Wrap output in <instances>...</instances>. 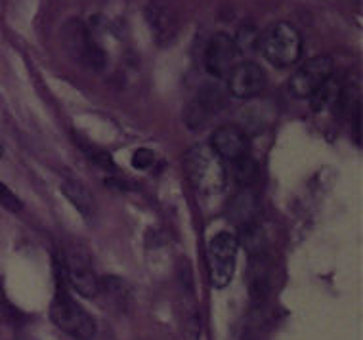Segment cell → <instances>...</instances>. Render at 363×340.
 Masks as SVG:
<instances>
[{
    "mask_svg": "<svg viewBox=\"0 0 363 340\" xmlns=\"http://www.w3.org/2000/svg\"><path fill=\"white\" fill-rule=\"evenodd\" d=\"M50 319L62 333L75 340H92L96 336V322L67 289L63 287V279L57 278L56 296L50 304Z\"/></svg>",
    "mask_w": 363,
    "mask_h": 340,
    "instance_id": "6da1fadb",
    "label": "cell"
},
{
    "mask_svg": "<svg viewBox=\"0 0 363 340\" xmlns=\"http://www.w3.org/2000/svg\"><path fill=\"white\" fill-rule=\"evenodd\" d=\"M184 166H186L189 182L194 183L201 193L214 196L225 188L228 172H225L224 161L207 144L191 147L186 155Z\"/></svg>",
    "mask_w": 363,
    "mask_h": 340,
    "instance_id": "7a4b0ae2",
    "label": "cell"
},
{
    "mask_svg": "<svg viewBox=\"0 0 363 340\" xmlns=\"http://www.w3.org/2000/svg\"><path fill=\"white\" fill-rule=\"evenodd\" d=\"M258 48L274 67H291L301 60L302 37L291 23L279 21L258 38Z\"/></svg>",
    "mask_w": 363,
    "mask_h": 340,
    "instance_id": "3957f363",
    "label": "cell"
},
{
    "mask_svg": "<svg viewBox=\"0 0 363 340\" xmlns=\"http://www.w3.org/2000/svg\"><path fill=\"white\" fill-rule=\"evenodd\" d=\"M239 243L238 237L230 232H220L208 243L207 260L211 283L214 289H225L235 273Z\"/></svg>",
    "mask_w": 363,
    "mask_h": 340,
    "instance_id": "277c9868",
    "label": "cell"
},
{
    "mask_svg": "<svg viewBox=\"0 0 363 340\" xmlns=\"http://www.w3.org/2000/svg\"><path fill=\"white\" fill-rule=\"evenodd\" d=\"M333 69L335 67H333V60L329 56H315L312 60H308L291 76V82H289L291 94L294 98H298V100L313 98L315 92L331 79Z\"/></svg>",
    "mask_w": 363,
    "mask_h": 340,
    "instance_id": "5b68a950",
    "label": "cell"
},
{
    "mask_svg": "<svg viewBox=\"0 0 363 340\" xmlns=\"http://www.w3.org/2000/svg\"><path fill=\"white\" fill-rule=\"evenodd\" d=\"M239 42L225 33H218L211 38L205 50V67L216 79H228L233 67L239 63Z\"/></svg>",
    "mask_w": 363,
    "mask_h": 340,
    "instance_id": "8992f818",
    "label": "cell"
},
{
    "mask_svg": "<svg viewBox=\"0 0 363 340\" xmlns=\"http://www.w3.org/2000/svg\"><path fill=\"white\" fill-rule=\"evenodd\" d=\"M65 279L73 289L84 298H94L100 293V281L96 278L94 268L90 264L88 254L81 249L67 252L65 256Z\"/></svg>",
    "mask_w": 363,
    "mask_h": 340,
    "instance_id": "52a82bcc",
    "label": "cell"
},
{
    "mask_svg": "<svg viewBox=\"0 0 363 340\" xmlns=\"http://www.w3.org/2000/svg\"><path fill=\"white\" fill-rule=\"evenodd\" d=\"M266 86V73L255 62L238 63L228 75V89L230 94L238 100H251L257 98Z\"/></svg>",
    "mask_w": 363,
    "mask_h": 340,
    "instance_id": "ba28073f",
    "label": "cell"
},
{
    "mask_svg": "<svg viewBox=\"0 0 363 340\" xmlns=\"http://www.w3.org/2000/svg\"><path fill=\"white\" fill-rule=\"evenodd\" d=\"M208 147L218 155L222 161L235 163L239 159L251 155L249 153V138L238 126H220L211 136Z\"/></svg>",
    "mask_w": 363,
    "mask_h": 340,
    "instance_id": "9c48e42d",
    "label": "cell"
},
{
    "mask_svg": "<svg viewBox=\"0 0 363 340\" xmlns=\"http://www.w3.org/2000/svg\"><path fill=\"white\" fill-rule=\"evenodd\" d=\"M67 46H69L71 54L79 60V62H84L88 65H92L96 69H101L104 63H106V57H104V52L100 50V46L96 45L94 40L90 38L88 31L84 29V26H81L77 19H73L69 26H67Z\"/></svg>",
    "mask_w": 363,
    "mask_h": 340,
    "instance_id": "30bf717a",
    "label": "cell"
},
{
    "mask_svg": "<svg viewBox=\"0 0 363 340\" xmlns=\"http://www.w3.org/2000/svg\"><path fill=\"white\" fill-rule=\"evenodd\" d=\"M62 193L65 199H69V203L79 210V215L84 216L88 222L94 220L96 216V201L94 197L90 196L82 183L75 182V180H67L62 183Z\"/></svg>",
    "mask_w": 363,
    "mask_h": 340,
    "instance_id": "8fae6325",
    "label": "cell"
},
{
    "mask_svg": "<svg viewBox=\"0 0 363 340\" xmlns=\"http://www.w3.org/2000/svg\"><path fill=\"white\" fill-rule=\"evenodd\" d=\"M238 237V243L239 245H243L247 251H249V254H252V256H258V252L262 251L264 246V237H262V232L258 230L255 224H243L241 226V232H239V235H235Z\"/></svg>",
    "mask_w": 363,
    "mask_h": 340,
    "instance_id": "7c38bea8",
    "label": "cell"
},
{
    "mask_svg": "<svg viewBox=\"0 0 363 340\" xmlns=\"http://www.w3.org/2000/svg\"><path fill=\"white\" fill-rule=\"evenodd\" d=\"M232 166L233 176H235V180H238L241 186H251V183L258 178V164L255 163V159H252L251 155L239 159V161H235Z\"/></svg>",
    "mask_w": 363,
    "mask_h": 340,
    "instance_id": "4fadbf2b",
    "label": "cell"
},
{
    "mask_svg": "<svg viewBox=\"0 0 363 340\" xmlns=\"http://www.w3.org/2000/svg\"><path fill=\"white\" fill-rule=\"evenodd\" d=\"M151 12H155V16H151L150 13V23L151 27H153V31H155V35L159 37H164V35H169L170 31H172V21H170V18L167 16V12L164 10H157V8H153Z\"/></svg>",
    "mask_w": 363,
    "mask_h": 340,
    "instance_id": "5bb4252c",
    "label": "cell"
},
{
    "mask_svg": "<svg viewBox=\"0 0 363 340\" xmlns=\"http://www.w3.org/2000/svg\"><path fill=\"white\" fill-rule=\"evenodd\" d=\"M153 163H155V153L151 152V149H145V147H142V149H138V152L132 155V164H134V169L145 170L150 169Z\"/></svg>",
    "mask_w": 363,
    "mask_h": 340,
    "instance_id": "9a60e30c",
    "label": "cell"
},
{
    "mask_svg": "<svg viewBox=\"0 0 363 340\" xmlns=\"http://www.w3.org/2000/svg\"><path fill=\"white\" fill-rule=\"evenodd\" d=\"M0 205L8 210H12V212H18L21 208V201L2 182H0Z\"/></svg>",
    "mask_w": 363,
    "mask_h": 340,
    "instance_id": "2e32d148",
    "label": "cell"
},
{
    "mask_svg": "<svg viewBox=\"0 0 363 340\" xmlns=\"http://www.w3.org/2000/svg\"><path fill=\"white\" fill-rule=\"evenodd\" d=\"M354 138H356L357 145H362V106L359 103L354 111Z\"/></svg>",
    "mask_w": 363,
    "mask_h": 340,
    "instance_id": "e0dca14e",
    "label": "cell"
}]
</instances>
